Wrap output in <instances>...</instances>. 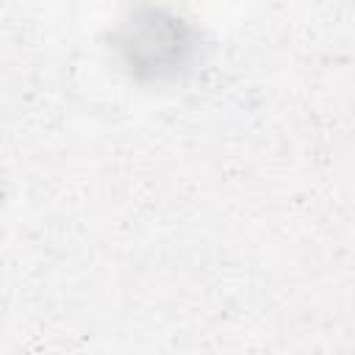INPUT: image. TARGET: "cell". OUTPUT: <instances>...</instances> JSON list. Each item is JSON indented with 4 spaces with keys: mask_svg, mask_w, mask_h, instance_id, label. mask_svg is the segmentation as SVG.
<instances>
[{
    "mask_svg": "<svg viewBox=\"0 0 355 355\" xmlns=\"http://www.w3.org/2000/svg\"><path fill=\"white\" fill-rule=\"evenodd\" d=\"M114 50L130 75L161 80L186 67L194 53V33L183 19L144 8L116 28Z\"/></svg>",
    "mask_w": 355,
    "mask_h": 355,
    "instance_id": "6da1fadb",
    "label": "cell"
}]
</instances>
